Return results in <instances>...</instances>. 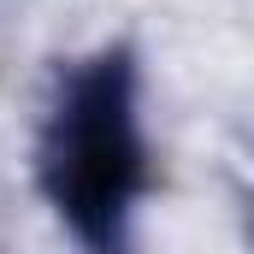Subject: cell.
I'll use <instances>...</instances> for the list:
<instances>
[{
  "mask_svg": "<svg viewBox=\"0 0 254 254\" xmlns=\"http://www.w3.org/2000/svg\"><path fill=\"white\" fill-rule=\"evenodd\" d=\"M36 184L83 249H125L130 213L154 184L142 136V71L130 48H101L60 77L36 136Z\"/></svg>",
  "mask_w": 254,
  "mask_h": 254,
  "instance_id": "cell-1",
  "label": "cell"
}]
</instances>
